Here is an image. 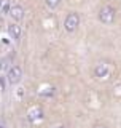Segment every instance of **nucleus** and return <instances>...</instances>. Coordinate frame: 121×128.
<instances>
[{"instance_id": "nucleus-1", "label": "nucleus", "mask_w": 121, "mask_h": 128, "mask_svg": "<svg viewBox=\"0 0 121 128\" xmlns=\"http://www.w3.org/2000/svg\"><path fill=\"white\" fill-rule=\"evenodd\" d=\"M97 19L104 26H112L116 21V10L112 5H102L97 11Z\"/></svg>"}, {"instance_id": "nucleus-2", "label": "nucleus", "mask_w": 121, "mask_h": 128, "mask_svg": "<svg viewBox=\"0 0 121 128\" xmlns=\"http://www.w3.org/2000/svg\"><path fill=\"white\" fill-rule=\"evenodd\" d=\"M112 75V64L102 59V61H97L92 67V77L96 80H107Z\"/></svg>"}, {"instance_id": "nucleus-3", "label": "nucleus", "mask_w": 121, "mask_h": 128, "mask_svg": "<svg viewBox=\"0 0 121 128\" xmlns=\"http://www.w3.org/2000/svg\"><path fill=\"white\" fill-rule=\"evenodd\" d=\"M80 24H81V16H80L78 11H70L67 13L65 19H64V29L68 34H73V32L78 30Z\"/></svg>"}, {"instance_id": "nucleus-4", "label": "nucleus", "mask_w": 121, "mask_h": 128, "mask_svg": "<svg viewBox=\"0 0 121 128\" xmlns=\"http://www.w3.org/2000/svg\"><path fill=\"white\" fill-rule=\"evenodd\" d=\"M24 77V70H22V67L19 66V64H13V66H10V69L6 70V82H8V85H11V86H16V85H19L21 83V80Z\"/></svg>"}, {"instance_id": "nucleus-5", "label": "nucleus", "mask_w": 121, "mask_h": 128, "mask_svg": "<svg viewBox=\"0 0 121 128\" xmlns=\"http://www.w3.org/2000/svg\"><path fill=\"white\" fill-rule=\"evenodd\" d=\"M27 120H29V123H32V125L42 123L45 120V110H43V107L40 104H35V106L29 107V110H27Z\"/></svg>"}, {"instance_id": "nucleus-6", "label": "nucleus", "mask_w": 121, "mask_h": 128, "mask_svg": "<svg viewBox=\"0 0 121 128\" xmlns=\"http://www.w3.org/2000/svg\"><path fill=\"white\" fill-rule=\"evenodd\" d=\"M8 35H10V38L13 40V42H19V40H21V35H22L21 24L11 21L8 24Z\"/></svg>"}, {"instance_id": "nucleus-7", "label": "nucleus", "mask_w": 121, "mask_h": 128, "mask_svg": "<svg viewBox=\"0 0 121 128\" xmlns=\"http://www.w3.org/2000/svg\"><path fill=\"white\" fill-rule=\"evenodd\" d=\"M10 18L14 22H21L24 19V6L19 3H11V10H10Z\"/></svg>"}, {"instance_id": "nucleus-8", "label": "nucleus", "mask_w": 121, "mask_h": 128, "mask_svg": "<svg viewBox=\"0 0 121 128\" xmlns=\"http://www.w3.org/2000/svg\"><path fill=\"white\" fill-rule=\"evenodd\" d=\"M56 93H58V88L54 85H50V83H43V85H40L38 88V94L42 96V98H54Z\"/></svg>"}, {"instance_id": "nucleus-9", "label": "nucleus", "mask_w": 121, "mask_h": 128, "mask_svg": "<svg viewBox=\"0 0 121 128\" xmlns=\"http://www.w3.org/2000/svg\"><path fill=\"white\" fill-rule=\"evenodd\" d=\"M11 10V0H0V13L2 14H10Z\"/></svg>"}, {"instance_id": "nucleus-10", "label": "nucleus", "mask_w": 121, "mask_h": 128, "mask_svg": "<svg viewBox=\"0 0 121 128\" xmlns=\"http://www.w3.org/2000/svg\"><path fill=\"white\" fill-rule=\"evenodd\" d=\"M43 2H45V5L50 8V10H56V8L60 5L62 0H43Z\"/></svg>"}, {"instance_id": "nucleus-11", "label": "nucleus", "mask_w": 121, "mask_h": 128, "mask_svg": "<svg viewBox=\"0 0 121 128\" xmlns=\"http://www.w3.org/2000/svg\"><path fill=\"white\" fill-rule=\"evenodd\" d=\"M51 128H68V126L65 125V123H58V125H53Z\"/></svg>"}, {"instance_id": "nucleus-12", "label": "nucleus", "mask_w": 121, "mask_h": 128, "mask_svg": "<svg viewBox=\"0 0 121 128\" xmlns=\"http://www.w3.org/2000/svg\"><path fill=\"white\" fill-rule=\"evenodd\" d=\"M92 128H108L107 125H102V123H97V125H94Z\"/></svg>"}, {"instance_id": "nucleus-13", "label": "nucleus", "mask_w": 121, "mask_h": 128, "mask_svg": "<svg viewBox=\"0 0 121 128\" xmlns=\"http://www.w3.org/2000/svg\"><path fill=\"white\" fill-rule=\"evenodd\" d=\"M0 128H6V126H5V125H2V123H0Z\"/></svg>"}]
</instances>
